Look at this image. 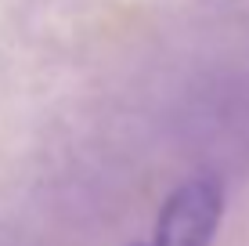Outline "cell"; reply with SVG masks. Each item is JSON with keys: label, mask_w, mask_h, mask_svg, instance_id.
Returning <instances> with one entry per match:
<instances>
[{"label": "cell", "mask_w": 249, "mask_h": 246, "mask_svg": "<svg viewBox=\"0 0 249 246\" xmlns=\"http://www.w3.org/2000/svg\"><path fill=\"white\" fill-rule=\"evenodd\" d=\"M224 221V185L213 174H195L162 199L152 246H213Z\"/></svg>", "instance_id": "cell-1"}]
</instances>
